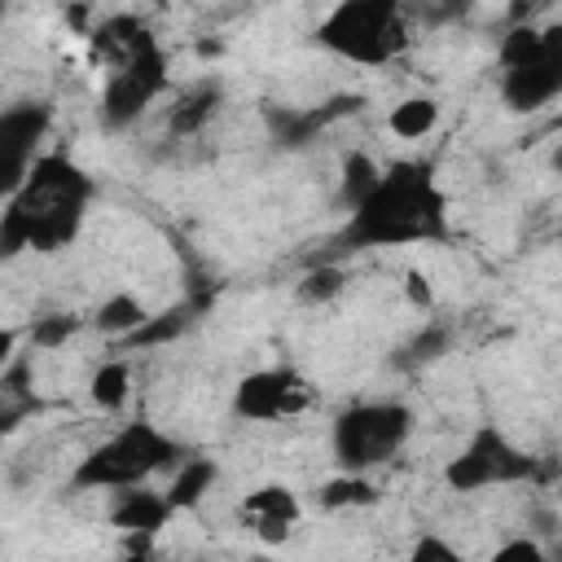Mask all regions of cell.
I'll return each mask as SVG.
<instances>
[{
    "label": "cell",
    "mask_w": 562,
    "mask_h": 562,
    "mask_svg": "<svg viewBox=\"0 0 562 562\" xmlns=\"http://www.w3.org/2000/svg\"><path fill=\"white\" fill-rule=\"evenodd\" d=\"M448 233H452V224H448V193L435 180V162L404 158V162L382 167L378 184L347 211V224L312 259L342 263L356 250L448 241Z\"/></svg>",
    "instance_id": "1"
},
{
    "label": "cell",
    "mask_w": 562,
    "mask_h": 562,
    "mask_svg": "<svg viewBox=\"0 0 562 562\" xmlns=\"http://www.w3.org/2000/svg\"><path fill=\"white\" fill-rule=\"evenodd\" d=\"M97 198V180L66 154H40L26 180L4 198L0 211V259H18L22 250H66L88 220Z\"/></svg>",
    "instance_id": "2"
},
{
    "label": "cell",
    "mask_w": 562,
    "mask_h": 562,
    "mask_svg": "<svg viewBox=\"0 0 562 562\" xmlns=\"http://www.w3.org/2000/svg\"><path fill=\"white\" fill-rule=\"evenodd\" d=\"M184 457H189L184 443L176 435H167L162 426H154V422H127L110 439H101L97 448H88L79 457V465L70 470V487L75 492L136 487V483H149L162 470H176Z\"/></svg>",
    "instance_id": "3"
},
{
    "label": "cell",
    "mask_w": 562,
    "mask_h": 562,
    "mask_svg": "<svg viewBox=\"0 0 562 562\" xmlns=\"http://www.w3.org/2000/svg\"><path fill=\"white\" fill-rule=\"evenodd\" d=\"M408 31L413 22L404 0H338L312 26V40L356 66H391L408 48Z\"/></svg>",
    "instance_id": "4"
},
{
    "label": "cell",
    "mask_w": 562,
    "mask_h": 562,
    "mask_svg": "<svg viewBox=\"0 0 562 562\" xmlns=\"http://www.w3.org/2000/svg\"><path fill=\"white\" fill-rule=\"evenodd\" d=\"M562 97V26H509L501 40V105L536 114Z\"/></svg>",
    "instance_id": "5"
},
{
    "label": "cell",
    "mask_w": 562,
    "mask_h": 562,
    "mask_svg": "<svg viewBox=\"0 0 562 562\" xmlns=\"http://www.w3.org/2000/svg\"><path fill=\"white\" fill-rule=\"evenodd\" d=\"M413 435V408L404 400H360L347 404L329 426V452L338 470L369 474L404 452Z\"/></svg>",
    "instance_id": "6"
},
{
    "label": "cell",
    "mask_w": 562,
    "mask_h": 562,
    "mask_svg": "<svg viewBox=\"0 0 562 562\" xmlns=\"http://www.w3.org/2000/svg\"><path fill=\"white\" fill-rule=\"evenodd\" d=\"M162 92H167V53L154 40V31H145L136 48L123 61H114L97 101V123L105 132H127Z\"/></svg>",
    "instance_id": "7"
},
{
    "label": "cell",
    "mask_w": 562,
    "mask_h": 562,
    "mask_svg": "<svg viewBox=\"0 0 562 562\" xmlns=\"http://www.w3.org/2000/svg\"><path fill=\"white\" fill-rule=\"evenodd\" d=\"M540 479V457L522 452L505 430L479 426L461 452L443 465V483L452 492H483V487H505V483H531Z\"/></svg>",
    "instance_id": "8"
},
{
    "label": "cell",
    "mask_w": 562,
    "mask_h": 562,
    "mask_svg": "<svg viewBox=\"0 0 562 562\" xmlns=\"http://www.w3.org/2000/svg\"><path fill=\"white\" fill-rule=\"evenodd\" d=\"M312 404V386L294 364H268L233 386V413L241 422H281Z\"/></svg>",
    "instance_id": "9"
},
{
    "label": "cell",
    "mask_w": 562,
    "mask_h": 562,
    "mask_svg": "<svg viewBox=\"0 0 562 562\" xmlns=\"http://www.w3.org/2000/svg\"><path fill=\"white\" fill-rule=\"evenodd\" d=\"M53 127V101H13L0 110V154H4V167H0V198H9L31 162L40 158V140L48 136Z\"/></svg>",
    "instance_id": "10"
},
{
    "label": "cell",
    "mask_w": 562,
    "mask_h": 562,
    "mask_svg": "<svg viewBox=\"0 0 562 562\" xmlns=\"http://www.w3.org/2000/svg\"><path fill=\"white\" fill-rule=\"evenodd\" d=\"M237 518H241V527H246L255 540L281 544V540H290V531L299 527L303 505H299V496H294L285 483H263V487H255V492L241 496Z\"/></svg>",
    "instance_id": "11"
},
{
    "label": "cell",
    "mask_w": 562,
    "mask_h": 562,
    "mask_svg": "<svg viewBox=\"0 0 562 562\" xmlns=\"http://www.w3.org/2000/svg\"><path fill=\"white\" fill-rule=\"evenodd\" d=\"M364 101L360 97H351V92H342V97H329L325 105H316V110H277V105H268L263 110V119H268V132H272V140L281 145V149H303L307 140H316L329 123H338V119H347V114H356Z\"/></svg>",
    "instance_id": "12"
},
{
    "label": "cell",
    "mask_w": 562,
    "mask_h": 562,
    "mask_svg": "<svg viewBox=\"0 0 562 562\" xmlns=\"http://www.w3.org/2000/svg\"><path fill=\"white\" fill-rule=\"evenodd\" d=\"M171 514H176V509H171L167 492H149L145 483L119 487V492H114V505H110V522H114L123 536H154V531L167 527Z\"/></svg>",
    "instance_id": "13"
},
{
    "label": "cell",
    "mask_w": 562,
    "mask_h": 562,
    "mask_svg": "<svg viewBox=\"0 0 562 562\" xmlns=\"http://www.w3.org/2000/svg\"><path fill=\"white\" fill-rule=\"evenodd\" d=\"M211 294L215 290H206V294H189V299H180V303H171V307H162L158 316H149L123 347L127 351H140V347H162V342H171V338H180L206 307H211Z\"/></svg>",
    "instance_id": "14"
},
{
    "label": "cell",
    "mask_w": 562,
    "mask_h": 562,
    "mask_svg": "<svg viewBox=\"0 0 562 562\" xmlns=\"http://www.w3.org/2000/svg\"><path fill=\"white\" fill-rule=\"evenodd\" d=\"M220 101H224V88H220L215 79H202V83H193V88H184V92L176 97V105H171V114H167V127H171L176 136H198V132L215 119Z\"/></svg>",
    "instance_id": "15"
},
{
    "label": "cell",
    "mask_w": 562,
    "mask_h": 562,
    "mask_svg": "<svg viewBox=\"0 0 562 562\" xmlns=\"http://www.w3.org/2000/svg\"><path fill=\"white\" fill-rule=\"evenodd\" d=\"M215 479H220V465H215L211 457H184V461L176 465L171 483H167L171 509H176V514H180V509H198L202 496L215 487Z\"/></svg>",
    "instance_id": "16"
},
{
    "label": "cell",
    "mask_w": 562,
    "mask_h": 562,
    "mask_svg": "<svg viewBox=\"0 0 562 562\" xmlns=\"http://www.w3.org/2000/svg\"><path fill=\"white\" fill-rule=\"evenodd\" d=\"M145 321H149L145 303H140L136 294H127V290L110 294V299L92 312V329H97V334H105V338H119V342H127Z\"/></svg>",
    "instance_id": "17"
},
{
    "label": "cell",
    "mask_w": 562,
    "mask_h": 562,
    "mask_svg": "<svg viewBox=\"0 0 562 562\" xmlns=\"http://www.w3.org/2000/svg\"><path fill=\"white\" fill-rule=\"evenodd\" d=\"M386 127L400 140H422V136H430L439 127V101L435 97H404L400 105H391Z\"/></svg>",
    "instance_id": "18"
},
{
    "label": "cell",
    "mask_w": 562,
    "mask_h": 562,
    "mask_svg": "<svg viewBox=\"0 0 562 562\" xmlns=\"http://www.w3.org/2000/svg\"><path fill=\"white\" fill-rule=\"evenodd\" d=\"M88 395H92V404H97L101 413H119V408L127 404V395H132V364H127V360H105V364L92 373Z\"/></svg>",
    "instance_id": "19"
},
{
    "label": "cell",
    "mask_w": 562,
    "mask_h": 562,
    "mask_svg": "<svg viewBox=\"0 0 562 562\" xmlns=\"http://www.w3.org/2000/svg\"><path fill=\"white\" fill-rule=\"evenodd\" d=\"M378 487L369 483V474H356V470H338L325 487H321V505L325 509H364V505H378Z\"/></svg>",
    "instance_id": "20"
},
{
    "label": "cell",
    "mask_w": 562,
    "mask_h": 562,
    "mask_svg": "<svg viewBox=\"0 0 562 562\" xmlns=\"http://www.w3.org/2000/svg\"><path fill=\"white\" fill-rule=\"evenodd\" d=\"M448 347H452V329H448V325H426L422 334H413V338L391 356V364H395V369H426V364H435Z\"/></svg>",
    "instance_id": "21"
},
{
    "label": "cell",
    "mask_w": 562,
    "mask_h": 562,
    "mask_svg": "<svg viewBox=\"0 0 562 562\" xmlns=\"http://www.w3.org/2000/svg\"><path fill=\"white\" fill-rule=\"evenodd\" d=\"M342 285H347V277H342V268L334 263V259H312L307 263V272L299 277V303H312V307H321V303H329V299H338L342 294Z\"/></svg>",
    "instance_id": "22"
},
{
    "label": "cell",
    "mask_w": 562,
    "mask_h": 562,
    "mask_svg": "<svg viewBox=\"0 0 562 562\" xmlns=\"http://www.w3.org/2000/svg\"><path fill=\"white\" fill-rule=\"evenodd\" d=\"M378 176H382V167H378L369 154H347V158H342V176H338V206L351 211V206L378 184Z\"/></svg>",
    "instance_id": "23"
},
{
    "label": "cell",
    "mask_w": 562,
    "mask_h": 562,
    "mask_svg": "<svg viewBox=\"0 0 562 562\" xmlns=\"http://www.w3.org/2000/svg\"><path fill=\"white\" fill-rule=\"evenodd\" d=\"M83 329V321L75 312H44L31 321L26 338H31V351H57L61 342H70L75 334Z\"/></svg>",
    "instance_id": "24"
},
{
    "label": "cell",
    "mask_w": 562,
    "mask_h": 562,
    "mask_svg": "<svg viewBox=\"0 0 562 562\" xmlns=\"http://www.w3.org/2000/svg\"><path fill=\"white\" fill-rule=\"evenodd\" d=\"M404 4H408V22H422L426 31L452 26L474 9V0H404Z\"/></svg>",
    "instance_id": "25"
},
{
    "label": "cell",
    "mask_w": 562,
    "mask_h": 562,
    "mask_svg": "<svg viewBox=\"0 0 562 562\" xmlns=\"http://www.w3.org/2000/svg\"><path fill=\"white\" fill-rule=\"evenodd\" d=\"M540 558H544V549H540L536 540H527V536L505 540V544L492 553V562H540Z\"/></svg>",
    "instance_id": "26"
},
{
    "label": "cell",
    "mask_w": 562,
    "mask_h": 562,
    "mask_svg": "<svg viewBox=\"0 0 562 562\" xmlns=\"http://www.w3.org/2000/svg\"><path fill=\"white\" fill-rule=\"evenodd\" d=\"M413 558H417V562H430V558H439V562H457L461 549L448 544V540H439V536H422V540L413 544Z\"/></svg>",
    "instance_id": "27"
},
{
    "label": "cell",
    "mask_w": 562,
    "mask_h": 562,
    "mask_svg": "<svg viewBox=\"0 0 562 562\" xmlns=\"http://www.w3.org/2000/svg\"><path fill=\"white\" fill-rule=\"evenodd\" d=\"M404 294H408V303L422 307V312L435 303V294H430V277H426V272H408V277H404Z\"/></svg>",
    "instance_id": "28"
},
{
    "label": "cell",
    "mask_w": 562,
    "mask_h": 562,
    "mask_svg": "<svg viewBox=\"0 0 562 562\" xmlns=\"http://www.w3.org/2000/svg\"><path fill=\"white\" fill-rule=\"evenodd\" d=\"M553 0H509V26H522V22H536L540 9H549Z\"/></svg>",
    "instance_id": "29"
},
{
    "label": "cell",
    "mask_w": 562,
    "mask_h": 562,
    "mask_svg": "<svg viewBox=\"0 0 562 562\" xmlns=\"http://www.w3.org/2000/svg\"><path fill=\"white\" fill-rule=\"evenodd\" d=\"M549 162H553V171L562 176V140H558V149H553V158H549Z\"/></svg>",
    "instance_id": "30"
},
{
    "label": "cell",
    "mask_w": 562,
    "mask_h": 562,
    "mask_svg": "<svg viewBox=\"0 0 562 562\" xmlns=\"http://www.w3.org/2000/svg\"><path fill=\"white\" fill-rule=\"evenodd\" d=\"M558 470H562V465H558Z\"/></svg>",
    "instance_id": "31"
}]
</instances>
